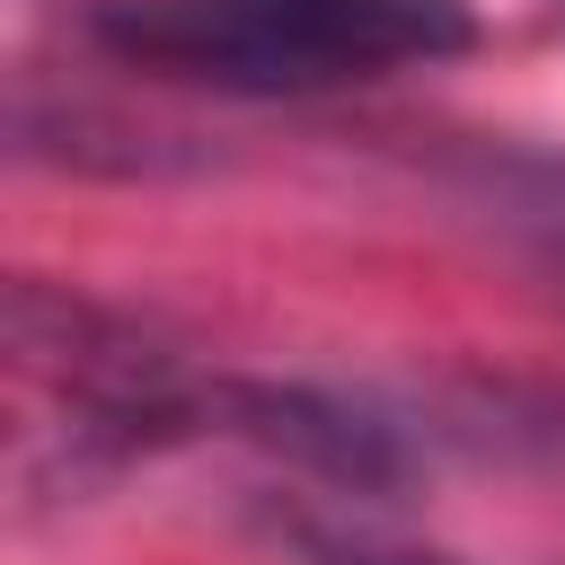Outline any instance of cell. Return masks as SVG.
<instances>
[{
    "mask_svg": "<svg viewBox=\"0 0 565 565\" xmlns=\"http://www.w3.org/2000/svg\"><path fill=\"white\" fill-rule=\"evenodd\" d=\"M88 26L141 71L238 97L353 88L477 44L468 0H106Z\"/></svg>",
    "mask_w": 565,
    "mask_h": 565,
    "instance_id": "6da1fadb",
    "label": "cell"
},
{
    "mask_svg": "<svg viewBox=\"0 0 565 565\" xmlns=\"http://www.w3.org/2000/svg\"><path fill=\"white\" fill-rule=\"evenodd\" d=\"M477 212L530 256L539 282L565 291V150H494L477 168Z\"/></svg>",
    "mask_w": 565,
    "mask_h": 565,
    "instance_id": "7a4b0ae2",
    "label": "cell"
},
{
    "mask_svg": "<svg viewBox=\"0 0 565 565\" xmlns=\"http://www.w3.org/2000/svg\"><path fill=\"white\" fill-rule=\"evenodd\" d=\"M318 565H450V556H415V547H371V539H309Z\"/></svg>",
    "mask_w": 565,
    "mask_h": 565,
    "instance_id": "3957f363",
    "label": "cell"
}]
</instances>
